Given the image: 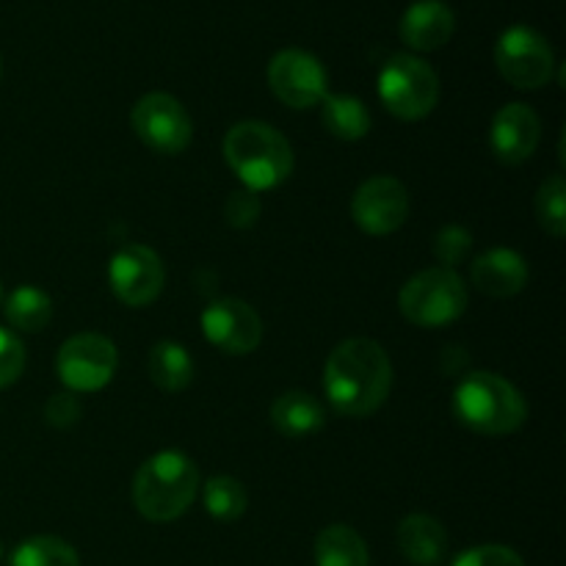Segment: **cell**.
Listing matches in <instances>:
<instances>
[{
  "label": "cell",
  "instance_id": "1",
  "mask_svg": "<svg viewBox=\"0 0 566 566\" xmlns=\"http://www.w3.org/2000/svg\"><path fill=\"white\" fill-rule=\"evenodd\" d=\"M392 363L370 337H352L332 348L324 365V390L332 409L346 418H368L387 401Z\"/></svg>",
  "mask_w": 566,
  "mask_h": 566
},
{
  "label": "cell",
  "instance_id": "2",
  "mask_svg": "<svg viewBox=\"0 0 566 566\" xmlns=\"http://www.w3.org/2000/svg\"><path fill=\"white\" fill-rule=\"evenodd\" d=\"M224 160L249 191H271L293 175V147L265 122H238L224 136Z\"/></svg>",
  "mask_w": 566,
  "mask_h": 566
},
{
  "label": "cell",
  "instance_id": "3",
  "mask_svg": "<svg viewBox=\"0 0 566 566\" xmlns=\"http://www.w3.org/2000/svg\"><path fill=\"white\" fill-rule=\"evenodd\" d=\"M453 415L470 431L484 437L514 434L528 418L523 392L492 370H475L459 379L453 392Z\"/></svg>",
  "mask_w": 566,
  "mask_h": 566
},
{
  "label": "cell",
  "instance_id": "4",
  "mask_svg": "<svg viewBox=\"0 0 566 566\" xmlns=\"http://www.w3.org/2000/svg\"><path fill=\"white\" fill-rule=\"evenodd\" d=\"M197 490V464L180 451H160L138 468L133 479V503L149 523H171L188 512Z\"/></svg>",
  "mask_w": 566,
  "mask_h": 566
},
{
  "label": "cell",
  "instance_id": "5",
  "mask_svg": "<svg viewBox=\"0 0 566 566\" xmlns=\"http://www.w3.org/2000/svg\"><path fill=\"white\" fill-rule=\"evenodd\" d=\"M468 287L451 269H426L407 280L398 293V307L409 324L420 329H440L453 324L468 310Z\"/></svg>",
  "mask_w": 566,
  "mask_h": 566
},
{
  "label": "cell",
  "instance_id": "6",
  "mask_svg": "<svg viewBox=\"0 0 566 566\" xmlns=\"http://www.w3.org/2000/svg\"><path fill=\"white\" fill-rule=\"evenodd\" d=\"M379 97L392 116L415 122L429 116L440 99V77L412 53H396L379 72Z\"/></svg>",
  "mask_w": 566,
  "mask_h": 566
},
{
  "label": "cell",
  "instance_id": "7",
  "mask_svg": "<svg viewBox=\"0 0 566 566\" xmlns=\"http://www.w3.org/2000/svg\"><path fill=\"white\" fill-rule=\"evenodd\" d=\"M495 66L503 81L523 92L547 86L556 70L551 42L531 25H512L497 36Z\"/></svg>",
  "mask_w": 566,
  "mask_h": 566
},
{
  "label": "cell",
  "instance_id": "8",
  "mask_svg": "<svg viewBox=\"0 0 566 566\" xmlns=\"http://www.w3.org/2000/svg\"><path fill=\"white\" fill-rule=\"evenodd\" d=\"M116 368H119V352L108 337L97 332L72 335L55 357V374L75 396L103 390L114 379Z\"/></svg>",
  "mask_w": 566,
  "mask_h": 566
},
{
  "label": "cell",
  "instance_id": "9",
  "mask_svg": "<svg viewBox=\"0 0 566 566\" xmlns=\"http://www.w3.org/2000/svg\"><path fill=\"white\" fill-rule=\"evenodd\" d=\"M133 130L144 147L158 155H180L191 144L193 122L177 97L166 92L144 94L133 105Z\"/></svg>",
  "mask_w": 566,
  "mask_h": 566
},
{
  "label": "cell",
  "instance_id": "10",
  "mask_svg": "<svg viewBox=\"0 0 566 566\" xmlns=\"http://www.w3.org/2000/svg\"><path fill=\"white\" fill-rule=\"evenodd\" d=\"M269 86L287 108H313L324 103L329 77L313 53L298 48L280 50L269 64Z\"/></svg>",
  "mask_w": 566,
  "mask_h": 566
},
{
  "label": "cell",
  "instance_id": "11",
  "mask_svg": "<svg viewBox=\"0 0 566 566\" xmlns=\"http://www.w3.org/2000/svg\"><path fill=\"white\" fill-rule=\"evenodd\" d=\"M108 282L114 296L127 307H147L166 285V269L158 252L144 243H127L111 258Z\"/></svg>",
  "mask_w": 566,
  "mask_h": 566
},
{
  "label": "cell",
  "instance_id": "12",
  "mask_svg": "<svg viewBox=\"0 0 566 566\" xmlns=\"http://www.w3.org/2000/svg\"><path fill=\"white\" fill-rule=\"evenodd\" d=\"M354 224L368 235H390L409 216V191L398 177L379 175L365 180L352 199Z\"/></svg>",
  "mask_w": 566,
  "mask_h": 566
},
{
  "label": "cell",
  "instance_id": "13",
  "mask_svg": "<svg viewBox=\"0 0 566 566\" xmlns=\"http://www.w3.org/2000/svg\"><path fill=\"white\" fill-rule=\"evenodd\" d=\"M202 332L208 343L224 354H252L263 340V321L252 304L241 298H219L202 313Z\"/></svg>",
  "mask_w": 566,
  "mask_h": 566
},
{
  "label": "cell",
  "instance_id": "14",
  "mask_svg": "<svg viewBox=\"0 0 566 566\" xmlns=\"http://www.w3.org/2000/svg\"><path fill=\"white\" fill-rule=\"evenodd\" d=\"M542 142V122L536 111L525 103H509L492 119L490 144L497 160L517 166L536 153Z\"/></svg>",
  "mask_w": 566,
  "mask_h": 566
},
{
  "label": "cell",
  "instance_id": "15",
  "mask_svg": "<svg viewBox=\"0 0 566 566\" xmlns=\"http://www.w3.org/2000/svg\"><path fill=\"white\" fill-rule=\"evenodd\" d=\"M398 31H401L407 48L418 50V53H431L451 42L453 31H457V14L442 0H418L403 11Z\"/></svg>",
  "mask_w": 566,
  "mask_h": 566
},
{
  "label": "cell",
  "instance_id": "16",
  "mask_svg": "<svg viewBox=\"0 0 566 566\" xmlns=\"http://www.w3.org/2000/svg\"><path fill=\"white\" fill-rule=\"evenodd\" d=\"M470 280L484 296H517L528 285V263H525L523 254L512 252V249H490L473 260Z\"/></svg>",
  "mask_w": 566,
  "mask_h": 566
},
{
  "label": "cell",
  "instance_id": "17",
  "mask_svg": "<svg viewBox=\"0 0 566 566\" xmlns=\"http://www.w3.org/2000/svg\"><path fill=\"white\" fill-rule=\"evenodd\" d=\"M396 542L401 556L409 564L437 566L448 553V534L440 520L429 514H409L396 531Z\"/></svg>",
  "mask_w": 566,
  "mask_h": 566
},
{
  "label": "cell",
  "instance_id": "18",
  "mask_svg": "<svg viewBox=\"0 0 566 566\" xmlns=\"http://www.w3.org/2000/svg\"><path fill=\"white\" fill-rule=\"evenodd\" d=\"M271 423L287 440H302V437H310L324 429L326 415L318 398L302 390H291L282 392L271 403Z\"/></svg>",
  "mask_w": 566,
  "mask_h": 566
},
{
  "label": "cell",
  "instance_id": "19",
  "mask_svg": "<svg viewBox=\"0 0 566 566\" xmlns=\"http://www.w3.org/2000/svg\"><path fill=\"white\" fill-rule=\"evenodd\" d=\"M147 374L160 392H182L193 379V359L180 343L160 340L149 352Z\"/></svg>",
  "mask_w": 566,
  "mask_h": 566
},
{
  "label": "cell",
  "instance_id": "20",
  "mask_svg": "<svg viewBox=\"0 0 566 566\" xmlns=\"http://www.w3.org/2000/svg\"><path fill=\"white\" fill-rule=\"evenodd\" d=\"M315 566H370L368 545L348 525H329L315 539Z\"/></svg>",
  "mask_w": 566,
  "mask_h": 566
},
{
  "label": "cell",
  "instance_id": "21",
  "mask_svg": "<svg viewBox=\"0 0 566 566\" xmlns=\"http://www.w3.org/2000/svg\"><path fill=\"white\" fill-rule=\"evenodd\" d=\"M321 122L326 130L343 142H359L370 130V114L365 103L352 94H326Z\"/></svg>",
  "mask_w": 566,
  "mask_h": 566
},
{
  "label": "cell",
  "instance_id": "22",
  "mask_svg": "<svg viewBox=\"0 0 566 566\" xmlns=\"http://www.w3.org/2000/svg\"><path fill=\"white\" fill-rule=\"evenodd\" d=\"M6 318L20 332H42L53 318V302L42 287L22 285L6 298Z\"/></svg>",
  "mask_w": 566,
  "mask_h": 566
},
{
  "label": "cell",
  "instance_id": "23",
  "mask_svg": "<svg viewBox=\"0 0 566 566\" xmlns=\"http://www.w3.org/2000/svg\"><path fill=\"white\" fill-rule=\"evenodd\" d=\"M202 501L205 512L213 520H219V523H235V520H241L247 514L249 506L247 490L232 475H216V479H210L202 490Z\"/></svg>",
  "mask_w": 566,
  "mask_h": 566
},
{
  "label": "cell",
  "instance_id": "24",
  "mask_svg": "<svg viewBox=\"0 0 566 566\" xmlns=\"http://www.w3.org/2000/svg\"><path fill=\"white\" fill-rule=\"evenodd\" d=\"M9 566H81V556L59 536H31L11 553Z\"/></svg>",
  "mask_w": 566,
  "mask_h": 566
},
{
  "label": "cell",
  "instance_id": "25",
  "mask_svg": "<svg viewBox=\"0 0 566 566\" xmlns=\"http://www.w3.org/2000/svg\"><path fill=\"white\" fill-rule=\"evenodd\" d=\"M536 219L547 235H566V182L562 175L547 177L536 191Z\"/></svg>",
  "mask_w": 566,
  "mask_h": 566
},
{
  "label": "cell",
  "instance_id": "26",
  "mask_svg": "<svg viewBox=\"0 0 566 566\" xmlns=\"http://www.w3.org/2000/svg\"><path fill=\"white\" fill-rule=\"evenodd\" d=\"M470 252H473V235H470V230H464L459 224H448L437 232L434 254L442 263V269L453 271L459 263H464L470 258Z\"/></svg>",
  "mask_w": 566,
  "mask_h": 566
},
{
  "label": "cell",
  "instance_id": "27",
  "mask_svg": "<svg viewBox=\"0 0 566 566\" xmlns=\"http://www.w3.org/2000/svg\"><path fill=\"white\" fill-rule=\"evenodd\" d=\"M25 370V346L17 335L0 326V390L14 385Z\"/></svg>",
  "mask_w": 566,
  "mask_h": 566
},
{
  "label": "cell",
  "instance_id": "28",
  "mask_svg": "<svg viewBox=\"0 0 566 566\" xmlns=\"http://www.w3.org/2000/svg\"><path fill=\"white\" fill-rule=\"evenodd\" d=\"M260 213H263V205H260V197L254 191H232L224 202V219L227 224L235 227V230H249L260 221Z\"/></svg>",
  "mask_w": 566,
  "mask_h": 566
},
{
  "label": "cell",
  "instance_id": "29",
  "mask_svg": "<svg viewBox=\"0 0 566 566\" xmlns=\"http://www.w3.org/2000/svg\"><path fill=\"white\" fill-rule=\"evenodd\" d=\"M453 566H525V562L506 545H481L464 551Z\"/></svg>",
  "mask_w": 566,
  "mask_h": 566
},
{
  "label": "cell",
  "instance_id": "30",
  "mask_svg": "<svg viewBox=\"0 0 566 566\" xmlns=\"http://www.w3.org/2000/svg\"><path fill=\"white\" fill-rule=\"evenodd\" d=\"M83 415V407L81 401H77L75 392H55V396L48 398V403H44V420H48V426H53V429H70V426H75L77 420H81Z\"/></svg>",
  "mask_w": 566,
  "mask_h": 566
},
{
  "label": "cell",
  "instance_id": "31",
  "mask_svg": "<svg viewBox=\"0 0 566 566\" xmlns=\"http://www.w3.org/2000/svg\"><path fill=\"white\" fill-rule=\"evenodd\" d=\"M470 368V354L462 346H446L440 354V370L446 376H459L462 379L464 370Z\"/></svg>",
  "mask_w": 566,
  "mask_h": 566
},
{
  "label": "cell",
  "instance_id": "32",
  "mask_svg": "<svg viewBox=\"0 0 566 566\" xmlns=\"http://www.w3.org/2000/svg\"><path fill=\"white\" fill-rule=\"evenodd\" d=\"M0 558H3V545H0Z\"/></svg>",
  "mask_w": 566,
  "mask_h": 566
},
{
  "label": "cell",
  "instance_id": "33",
  "mask_svg": "<svg viewBox=\"0 0 566 566\" xmlns=\"http://www.w3.org/2000/svg\"><path fill=\"white\" fill-rule=\"evenodd\" d=\"M0 293H3V291H0Z\"/></svg>",
  "mask_w": 566,
  "mask_h": 566
}]
</instances>
